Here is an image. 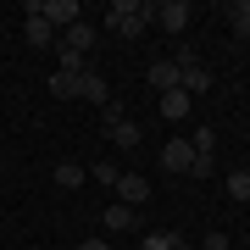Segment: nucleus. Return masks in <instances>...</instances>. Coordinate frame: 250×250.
Here are the masks:
<instances>
[{"label": "nucleus", "instance_id": "nucleus-1", "mask_svg": "<svg viewBox=\"0 0 250 250\" xmlns=\"http://www.w3.org/2000/svg\"><path fill=\"white\" fill-rule=\"evenodd\" d=\"M150 17H156V6H145V0H117L106 11V28L123 34V39H139L145 28H150Z\"/></svg>", "mask_w": 250, "mask_h": 250}, {"label": "nucleus", "instance_id": "nucleus-2", "mask_svg": "<svg viewBox=\"0 0 250 250\" xmlns=\"http://www.w3.org/2000/svg\"><path fill=\"white\" fill-rule=\"evenodd\" d=\"M28 11H39V17L56 28V34H67V28L83 17V11H78V0H45V6H28Z\"/></svg>", "mask_w": 250, "mask_h": 250}, {"label": "nucleus", "instance_id": "nucleus-3", "mask_svg": "<svg viewBox=\"0 0 250 250\" xmlns=\"http://www.w3.org/2000/svg\"><path fill=\"white\" fill-rule=\"evenodd\" d=\"M178 67H184V78H178V89H184L189 100H195V95H206V89H211V72H206V67H200V56H189V50H184V56H178Z\"/></svg>", "mask_w": 250, "mask_h": 250}, {"label": "nucleus", "instance_id": "nucleus-4", "mask_svg": "<svg viewBox=\"0 0 250 250\" xmlns=\"http://www.w3.org/2000/svg\"><path fill=\"white\" fill-rule=\"evenodd\" d=\"M156 22L167 28V34H184V28L195 22V6H189V0H161V6H156Z\"/></svg>", "mask_w": 250, "mask_h": 250}, {"label": "nucleus", "instance_id": "nucleus-5", "mask_svg": "<svg viewBox=\"0 0 250 250\" xmlns=\"http://www.w3.org/2000/svg\"><path fill=\"white\" fill-rule=\"evenodd\" d=\"M189 161H195V145H189V139H167V145H161V167H167L172 178L189 172Z\"/></svg>", "mask_w": 250, "mask_h": 250}, {"label": "nucleus", "instance_id": "nucleus-6", "mask_svg": "<svg viewBox=\"0 0 250 250\" xmlns=\"http://www.w3.org/2000/svg\"><path fill=\"white\" fill-rule=\"evenodd\" d=\"M78 100H89V106H100V111H106V106H111V83L89 67V72L78 78Z\"/></svg>", "mask_w": 250, "mask_h": 250}, {"label": "nucleus", "instance_id": "nucleus-7", "mask_svg": "<svg viewBox=\"0 0 250 250\" xmlns=\"http://www.w3.org/2000/svg\"><path fill=\"white\" fill-rule=\"evenodd\" d=\"M22 39H28L34 50H56V28H50L45 17H39V11H28V22H22Z\"/></svg>", "mask_w": 250, "mask_h": 250}, {"label": "nucleus", "instance_id": "nucleus-8", "mask_svg": "<svg viewBox=\"0 0 250 250\" xmlns=\"http://www.w3.org/2000/svg\"><path fill=\"white\" fill-rule=\"evenodd\" d=\"M117 195H123V206H139L150 200V184H145V172H123V178H117Z\"/></svg>", "mask_w": 250, "mask_h": 250}, {"label": "nucleus", "instance_id": "nucleus-9", "mask_svg": "<svg viewBox=\"0 0 250 250\" xmlns=\"http://www.w3.org/2000/svg\"><path fill=\"white\" fill-rule=\"evenodd\" d=\"M156 111L167 117V123H184V117L195 111V100H189L184 89H167V95H156Z\"/></svg>", "mask_w": 250, "mask_h": 250}, {"label": "nucleus", "instance_id": "nucleus-10", "mask_svg": "<svg viewBox=\"0 0 250 250\" xmlns=\"http://www.w3.org/2000/svg\"><path fill=\"white\" fill-rule=\"evenodd\" d=\"M56 45H67V50L89 56V50H95V22H83V17H78V22H72V28H67L62 39H56Z\"/></svg>", "mask_w": 250, "mask_h": 250}, {"label": "nucleus", "instance_id": "nucleus-11", "mask_svg": "<svg viewBox=\"0 0 250 250\" xmlns=\"http://www.w3.org/2000/svg\"><path fill=\"white\" fill-rule=\"evenodd\" d=\"M178 78H184V67H178V62H150V83H156V95L178 89Z\"/></svg>", "mask_w": 250, "mask_h": 250}, {"label": "nucleus", "instance_id": "nucleus-12", "mask_svg": "<svg viewBox=\"0 0 250 250\" xmlns=\"http://www.w3.org/2000/svg\"><path fill=\"white\" fill-rule=\"evenodd\" d=\"M111 145H123V150H139V123H128V117H117V123H106Z\"/></svg>", "mask_w": 250, "mask_h": 250}, {"label": "nucleus", "instance_id": "nucleus-13", "mask_svg": "<svg viewBox=\"0 0 250 250\" xmlns=\"http://www.w3.org/2000/svg\"><path fill=\"white\" fill-rule=\"evenodd\" d=\"M134 223H139V211H134V206H123V200H117L111 211H106V233H128Z\"/></svg>", "mask_w": 250, "mask_h": 250}, {"label": "nucleus", "instance_id": "nucleus-14", "mask_svg": "<svg viewBox=\"0 0 250 250\" xmlns=\"http://www.w3.org/2000/svg\"><path fill=\"white\" fill-rule=\"evenodd\" d=\"M228 28L239 39H250V0H233V6H228Z\"/></svg>", "mask_w": 250, "mask_h": 250}, {"label": "nucleus", "instance_id": "nucleus-15", "mask_svg": "<svg viewBox=\"0 0 250 250\" xmlns=\"http://www.w3.org/2000/svg\"><path fill=\"white\" fill-rule=\"evenodd\" d=\"M50 95L56 100H78V78L72 72H50Z\"/></svg>", "mask_w": 250, "mask_h": 250}, {"label": "nucleus", "instance_id": "nucleus-16", "mask_svg": "<svg viewBox=\"0 0 250 250\" xmlns=\"http://www.w3.org/2000/svg\"><path fill=\"white\" fill-rule=\"evenodd\" d=\"M228 200H250V167L228 172Z\"/></svg>", "mask_w": 250, "mask_h": 250}, {"label": "nucleus", "instance_id": "nucleus-17", "mask_svg": "<svg viewBox=\"0 0 250 250\" xmlns=\"http://www.w3.org/2000/svg\"><path fill=\"white\" fill-rule=\"evenodd\" d=\"M56 184H62V189H78L83 184V167H78V161H62V167H56Z\"/></svg>", "mask_w": 250, "mask_h": 250}, {"label": "nucleus", "instance_id": "nucleus-18", "mask_svg": "<svg viewBox=\"0 0 250 250\" xmlns=\"http://www.w3.org/2000/svg\"><path fill=\"white\" fill-rule=\"evenodd\" d=\"M117 178H123V172H117V161H95V184L117 189Z\"/></svg>", "mask_w": 250, "mask_h": 250}, {"label": "nucleus", "instance_id": "nucleus-19", "mask_svg": "<svg viewBox=\"0 0 250 250\" xmlns=\"http://www.w3.org/2000/svg\"><path fill=\"white\" fill-rule=\"evenodd\" d=\"M189 145H195V156H211V150H217V134H211V128H195Z\"/></svg>", "mask_w": 250, "mask_h": 250}, {"label": "nucleus", "instance_id": "nucleus-20", "mask_svg": "<svg viewBox=\"0 0 250 250\" xmlns=\"http://www.w3.org/2000/svg\"><path fill=\"white\" fill-rule=\"evenodd\" d=\"M178 239H172V233H145V250H172Z\"/></svg>", "mask_w": 250, "mask_h": 250}, {"label": "nucleus", "instance_id": "nucleus-21", "mask_svg": "<svg viewBox=\"0 0 250 250\" xmlns=\"http://www.w3.org/2000/svg\"><path fill=\"white\" fill-rule=\"evenodd\" d=\"M211 167H217L211 156H195V161H189V172H195V178H211Z\"/></svg>", "mask_w": 250, "mask_h": 250}, {"label": "nucleus", "instance_id": "nucleus-22", "mask_svg": "<svg viewBox=\"0 0 250 250\" xmlns=\"http://www.w3.org/2000/svg\"><path fill=\"white\" fill-rule=\"evenodd\" d=\"M200 250H228V233H206V239H200Z\"/></svg>", "mask_w": 250, "mask_h": 250}, {"label": "nucleus", "instance_id": "nucleus-23", "mask_svg": "<svg viewBox=\"0 0 250 250\" xmlns=\"http://www.w3.org/2000/svg\"><path fill=\"white\" fill-rule=\"evenodd\" d=\"M78 250H111V239H83Z\"/></svg>", "mask_w": 250, "mask_h": 250}, {"label": "nucleus", "instance_id": "nucleus-24", "mask_svg": "<svg viewBox=\"0 0 250 250\" xmlns=\"http://www.w3.org/2000/svg\"><path fill=\"white\" fill-rule=\"evenodd\" d=\"M172 250H200V245H184V239H178V245H172Z\"/></svg>", "mask_w": 250, "mask_h": 250}, {"label": "nucleus", "instance_id": "nucleus-25", "mask_svg": "<svg viewBox=\"0 0 250 250\" xmlns=\"http://www.w3.org/2000/svg\"><path fill=\"white\" fill-rule=\"evenodd\" d=\"M0 167H6V161H0Z\"/></svg>", "mask_w": 250, "mask_h": 250}]
</instances>
